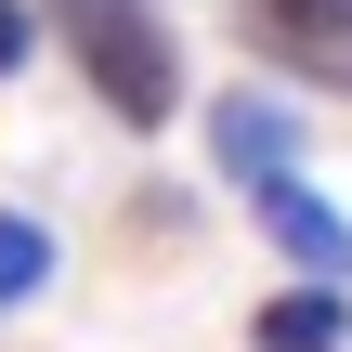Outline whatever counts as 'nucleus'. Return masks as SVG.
<instances>
[{
    "instance_id": "1",
    "label": "nucleus",
    "mask_w": 352,
    "mask_h": 352,
    "mask_svg": "<svg viewBox=\"0 0 352 352\" xmlns=\"http://www.w3.org/2000/svg\"><path fill=\"white\" fill-rule=\"evenodd\" d=\"M39 39H65V65L91 78V104L118 131H170L183 118V26H170V0H39Z\"/></svg>"
},
{
    "instance_id": "2",
    "label": "nucleus",
    "mask_w": 352,
    "mask_h": 352,
    "mask_svg": "<svg viewBox=\"0 0 352 352\" xmlns=\"http://www.w3.org/2000/svg\"><path fill=\"white\" fill-rule=\"evenodd\" d=\"M300 104L274 91V78H235V91H209V170L222 183H287L300 170Z\"/></svg>"
},
{
    "instance_id": "3",
    "label": "nucleus",
    "mask_w": 352,
    "mask_h": 352,
    "mask_svg": "<svg viewBox=\"0 0 352 352\" xmlns=\"http://www.w3.org/2000/svg\"><path fill=\"white\" fill-rule=\"evenodd\" d=\"M235 39H248L274 78L352 91V0H235Z\"/></svg>"
},
{
    "instance_id": "4",
    "label": "nucleus",
    "mask_w": 352,
    "mask_h": 352,
    "mask_svg": "<svg viewBox=\"0 0 352 352\" xmlns=\"http://www.w3.org/2000/svg\"><path fill=\"white\" fill-rule=\"evenodd\" d=\"M248 209H261V248H274L300 287H352V209L340 196H314V183L287 170V183H248Z\"/></svg>"
},
{
    "instance_id": "5",
    "label": "nucleus",
    "mask_w": 352,
    "mask_h": 352,
    "mask_svg": "<svg viewBox=\"0 0 352 352\" xmlns=\"http://www.w3.org/2000/svg\"><path fill=\"white\" fill-rule=\"evenodd\" d=\"M248 352H352V287H274L248 314Z\"/></svg>"
},
{
    "instance_id": "6",
    "label": "nucleus",
    "mask_w": 352,
    "mask_h": 352,
    "mask_svg": "<svg viewBox=\"0 0 352 352\" xmlns=\"http://www.w3.org/2000/svg\"><path fill=\"white\" fill-rule=\"evenodd\" d=\"M52 261H65V248H52V222H39V209H0V314H13V300H39V287H52Z\"/></svg>"
},
{
    "instance_id": "7",
    "label": "nucleus",
    "mask_w": 352,
    "mask_h": 352,
    "mask_svg": "<svg viewBox=\"0 0 352 352\" xmlns=\"http://www.w3.org/2000/svg\"><path fill=\"white\" fill-rule=\"evenodd\" d=\"M39 65V0H0V78Z\"/></svg>"
}]
</instances>
